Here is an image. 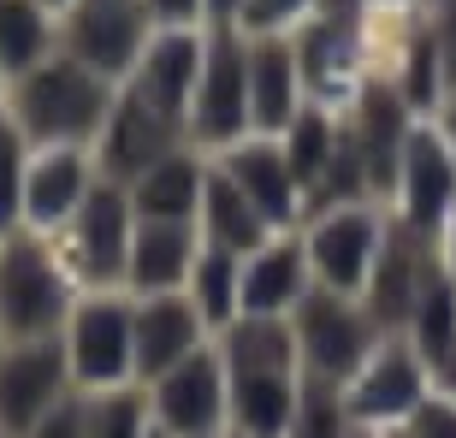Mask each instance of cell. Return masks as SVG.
Wrapping results in <instances>:
<instances>
[{"label": "cell", "mask_w": 456, "mask_h": 438, "mask_svg": "<svg viewBox=\"0 0 456 438\" xmlns=\"http://www.w3.org/2000/svg\"><path fill=\"white\" fill-rule=\"evenodd\" d=\"M113 101H118L113 77L77 66L71 53H53V60H42V66L18 71L12 84H6V101L0 107L18 118V131L30 136L36 149H53V142L95 149Z\"/></svg>", "instance_id": "1"}, {"label": "cell", "mask_w": 456, "mask_h": 438, "mask_svg": "<svg viewBox=\"0 0 456 438\" xmlns=\"http://www.w3.org/2000/svg\"><path fill=\"white\" fill-rule=\"evenodd\" d=\"M77 296H84V285L71 279L53 237L24 231V225L0 237V337L6 344L60 337Z\"/></svg>", "instance_id": "2"}, {"label": "cell", "mask_w": 456, "mask_h": 438, "mask_svg": "<svg viewBox=\"0 0 456 438\" xmlns=\"http://www.w3.org/2000/svg\"><path fill=\"white\" fill-rule=\"evenodd\" d=\"M60 344H66L77 391L136 385V296L131 290H84Z\"/></svg>", "instance_id": "3"}, {"label": "cell", "mask_w": 456, "mask_h": 438, "mask_svg": "<svg viewBox=\"0 0 456 438\" xmlns=\"http://www.w3.org/2000/svg\"><path fill=\"white\" fill-rule=\"evenodd\" d=\"M290 326H297L303 379H321V385H344V379L391 337L386 326L368 314L362 296H338V290H321V285L297 303Z\"/></svg>", "instance_id": "4"}, {"label": "cell", "mask_w": 456, "mask_h": 438, "mask_svg": "<svg viewBox=\"0 0 456 438\" xmlns=\"http://www.w3.org/2000/svg\"><path fill=\"white\" fill-rule=\"evenodd\" d=\"M255 131L249 118V36L237 24L208 30V60H202V84H196V101H190L184 136L202 154H225L232 142Z\"/></svg>", "instance_id": "5"}, {"label": "cell", "mask_w": 456, "mask_h": 438, "mask_svg": "<svg viewBox=\"0 0 456 438\" xmlns=\"http://www.w3.org/2000/svg\"><path fill=\"white\" fill-rule=\"evenodd\" d=\"M391 214L379 202H344V207H321L303 219V249L314 267V285L338 290V296H362L379 267L386 249Z\"/></svg>", "instance_id": "6"}, {"label": "cell", "mask_w": 456, "mask_h": 438, "mask_svg": "<svg viewBox=\"0 0 456 438\" xmlns=\"http://www.w3.org/2000/svg\"><path fill=\"white\" fill-rule=\"evenodd\" d=\"M338 391H344V409H350V421L362 433H397L433 397V368L415 355V344L403 332H391Z\"/></svg>", "instance_id": "7"}, {"label": "cell", "mask_w": 456, "mask_h": 438, "mask_svg": "<svg viewBox=\"0 0 456 438\" xmlns=\"http://www.w3.org/2000/svg\"><path fill=\"white\" fill-rule=\"evenodd\" d=\"M131 237H136V207L131 190L113 184L102 172V184L89 190V202L77 207L66 231L53 237L66 255L71 279L84 290H125V261H131Z\"/></svg>", "instance_id": "8"}, {"label": "cell", "mask_w": 456, "mask_h": 438, "mask_svg": "<svg viewBox=\"0 0 456 438\" xmlns=\"http://www.w3.org/2000/svg\"><path fill=\"white\" fill-rule=\"evenodd\" d=\"M149 415L172 438H232V373L220 344L184 355L178 368L149 379Z\"/></svg>", "instance_id": "9"}, {"label": "cell", "mask_w": 456, "mask_h": 438, "mask_svg": "<svg viewBox=\"0 0 456 438\" xmlns=\"http://www.w3.org/2000/svg\"><path fill=\"white\" fill-rule=\"evenodd\" d=\"M297 42V66H303L308 101L326 113H350L355 95L373 84L368 77V42H362V18L344 12H314L303 30H290Z\"/></svg>", "instance_id": "10"}, {"label": "cell", "mask_w": 456, "mask_h": 438, "mask_svg": "<svg viewBox=\"0 0 456 438\" xmlns=\"http://www.w3.org/2000/svg\"><path fill=\"white\" fill-rule=\"evenodd\" d=\"M154 18L142 0H77L60 18V53H71L77 66L102 71L113 84H125L136 66V53L149 48Z\"/></svg>", "instance_id": "11"}, {"label": "cell", "mask_w": 456, "mask_h": 438, "mask_svg": "<svg viewBox=\"0 0 456 438\" xmlns=\"http://www.w3.org/2000/svg\"><path fill=\"white\" fill-rule=\"evenodd\" d=\"M456 214V154L439 136V125H415L403 142V166L391 190V219L421 237H444Z\"/></svg>", "instance_id": "12"}, {"label": "cell", "mask_w": 456, "mask_h": 438, "mask_svg": "<svg viewBox=\"0 0 456 438\" xmlns=\"http://www.w3.org/2000/svg\"><path fill=\"white\" fill-rule=\"evenodd\" d=\"M71 361L60 337H24V344H0V426L24 438L53 403L71 397Z\"/></svg>", "instance_id": "13"}, {"label": "cell", "mask_w": 456, "mask_h": 438, "mask_svg": "<svg viewBox=\"0 0 456 438\" xmlns=\"http://www.w3.org/2000/svg\"><path fill=\"white\" fill-rule=\"evenodd\" d=\"M95 184H102V160H95V149H71V142L36 149L30 172H24V231L60 237L71 219H77V207L89 202Z\"/></svg>", "instance_id": "14"}, {"label": "cell", "mask_w": 456, "mask_h": 438, "mask_svg": "<svg viewBox=\"0 0 456 438\" xmlns=\"http://www.w3.org/2000/svg\"><path fill=\"white\" fill-rule=\"evenodd\" d=\"M202 60H208V24H196V30H154L149 48L136 53L125 89L136 101H149L154 113L184 125L190 101H196V84H202Z\"/></svg>", "instance_id": "15"}, {"label": "cell", "mask_w": 456, "mask_h": 438, "mask_svg": "<svg viewBox=\"0 0 456 438\" xmlns=\"http://www.w3.org/2000/svg\"><path fill=\"white\" fill-rule=\"evenodd\" d=\"M439 267H444L439 237H421V231H409V225L391 219L386 249H379V267H373L368 290H362L368 314L386 326V332H403L409 314H415V303H421V290L433 285V272H439Z\"/></svg>", "instance_id": "16"}, {"label": "cell", "mask_w": 456, "mask_h": 438, "mask_svg": "<svg viewBox=\"0 0 456 438\" xmlns=\"http://www.w3.org/2000/svg\"><path fill=\"white\" fill-rule=\"evenodd\" d=\"M214 160H220L225 178H232V184L243 190V196H249L261 214H267L273 231H303L308 196H303V184H297V172H290L285 142H279V136L249 131L243 142H232V149L214 154Z\"/></svg>", "instance_id": "17"}, {"label": "cell", "mask_w": 456, "mask_h": 438, "mask_svg": "<svg viewBox=\"0 0 456 438\" xmlns=\"http://www.w3.org/2000/svg\"><path fill=\"white\" fill-rule=\"evenodd\" d=\"M190 136L178 118L154 113L149 101H136L131 89L118 84V101L113 113H107L102 125V142H95V160H102V172L113 178V184H131V178H142V172L154 166V160H167L172 149H184Z\"/></svg>", "instance_id": "18"}, {"label": "cell", "mask_w": 456, "mask_h": 438, "mask_svg": "<svg viewBox=\"0 0 456 438\" xmlns=\"http://www.w3.org/2000/svg\"><path fill=\"white\" fill-rule=\"evenodd\" d=\"M214 326L202 320V308L184 290H160V296H136V385L160 379L167 368H178L184 355L208 350Z\"/></svg>", "instance_id": "19"}, {"label": "cell", "mask_w": 456, "mask_h": 438, "mask_svg": "<svg viewBox=\"0 0 456 438\" xmlns=\"http://www.w3.org/2000/svg\"><path fill=\"white\" fill-rule=\"evenodd\" d=\"M196 255H202V231H196V219H136L131 261H125V290H131V296L184 290Z\"/></svg>", "instance_id": "20"}, {"label": "cell", "mask_w": 456, "mask_h": 438, "mask_svg": "<svg viewBox=\"0 0 456 438\" xmlns=\"http://www.w3.org/2000/svg\"><path fill=\"white\" fill-rule=\"evenodd\" d=\"M249 36V30H243ZM308 107L303 66L290 36H249V118L261 136H285L290 118Z\"/></svg>", "instance_id": "21"}, {"label": "cell", "mask_w": 456, "mask_h": 438, "mask_svg": "<svg viewBox=\"0 0 456 438\" xmlns=\"http://www.w3.org/2000/svg\"><path fill=\"white\" fill-rule=\"evenodd\" d=\"M232 373V438H290L303 415V373L225 368Z\"/></svg>", "instance_id": "22"}, {"label": "cell", "mask_w": 456, "mask_h": 438, "mask_svg": "<svg viewBox=\"0 0 456 438\" xmlns=\"http://www.w3.org/2000/svg\"><path fill=\"white\" fill-rule=\"evenodd\" d=\"M308 290H314V267L303 231H279L255 255H243V314H297Z\"/></svg>", "instance_id": "23"}, {"label": "cell", "mask_w": 456, "mask_h": 438, "mask_svg": "<svg viewBox=\"0 0 456 438\" xmlns=\"http://www.w3.org/2000/svg\"><path fill=\"white\" fill-rule=\"evenodd\" d=\"M214 178V154H202L196 142L172 149L167 160H154L142 178H131V207L136 219H196L202 214V190Z\"/></svg>", "instance_id": "24"}, {"label": "cell", "mask_w": 456, "mask_h": 438, "mask_svg": "<svg viewBox=\"0 0 456 438\" xmlns=\"http://www.w3.org/2000/svg\"><path fill=\"white\" fill-rule=\"evenodd\" d=\"M196 231H202V243H214V249H232V255H255L267 237H279L267 225V214L243 196V190L232 184L220 172V160H214V178H208L202 190V214H196Z\"/></svg>", "instance_id": "25"}, {"label": "cell", "mask_w": 456, "mask_h": 438, "mask_svg": "<svg viewBox=\"0 0 456 438\" xmlns=\"http://www.w3.org/2000/svg\"><path fill=\"white\" fill-rule=\"evenodd\" d=\"M53 53H60V18L42 0H0V66H6V84L18 71L53 60Z\"/></svg>", "instance_id": "26"}, {"label": "cell", "mask_w": 456, "mask_h": 438, "mask_svg": "<svg viewBox=\"0 0 456 438\" xmlns=\"http://www.w3.org/2000/svg\"><path fill=\"white\" fill-rule=\"evenodd\" d=\"M184 296L196 308H202V320L214 326V337L225 332V326L243 314V255L232 249H214V243H202V255H196V267H190V285Z\"/></svg>", "instance_id": "27"}, {"label": "cell", "mask_w": 456, "mask_h": 438, "mask_svg": "<svg viewBox=\"0 0 456 438\" xmlns=\"http://www.w3.org/2000/svg\"><path fill=\"white\" fill-rule=\"evenodd\" d=\"M403 337L415 344V355H421L433 373L456 355V279H451V267L433 272V285L421 290V303H415V314H409Z\"/></svg>", "instance_id": "28"}, {"label": "cell", "mask_w": 456, "mask_h": 438, "mask_svg": "<svg viewBox=\"0 0 456 438\" xmlns=\"http://www.w3.org/2000/svg\"><path fill=\"white\" fill-rule=\"evenodd\" d=\"M338 131H344V113H326V107H314V101H308L303 113L290 118V131L279 136V142H285V160H290V172H297V184H303V196H314V184H321V172L332 166Z\"/></svg>", "instance_id": "29"}, {"label": "cell", "mask_w": 456, "mask_h": 438, "mask_svg": "<svg viewBox=\"0 0 456 438\" xmlns=\"http://www.w3.org/2000/svg\"><path fill=\"white\" fill-rule=\"evenodd\" d=\"M84 415H89V438H149L154 433L149 391L142 385L84 391Z\"/></svg>", "instance_id": "30"}, {"label": "cell", "mask_w": 456, "mask_h": 438, "mask_svg": "<svg viewBox=\"0 0 456 438\" xmlns=\"http://www.w3.org/2000/svg\"><path fill=\"white\" fill-rule=\"evenodd\" d=\"M30 154H36V142L0 107V237L24 225V172H30Z\"/></svg>", "instance_id": "31"}, {"label": "cell", "mask_w": 456, "mask_h": 438, "mask_svg": "<svg viewBox=\"0 0 456 438\" xmlns=\"http://www.w3.org/2000/svg\"><path fill=\"white\" fill-rule=\"evenodd\" d=\"M314 12H321V0H243L237 30H249V36H290V30H303Z\"/></svg>", "instance_id": "32"}, {"label": "cell", "mask_w": 456, "mask_h": 438, "mask_svg": "<svg viewBox=\"0 0 456 438\" xmlns=\"http://www.w3.org/2000/svg\"><path fill=\"white\" fill-rule=\"evenodd\" d=\"M397 438H456V397H444V391L433 385V397L415 409L409 426H397Z\"/></svg>", "instance_id": "33"}, {"label": "cell", "mask_w": 456, "mask_h": 438, "mask_svg": "<svg viewBox=\"0 0 456 438\" xmlns=\"http://www.w3.org/2000/svg\"><path fill=\"white\" fill-rule=\"evenodd\" d=\"M24 438H89V415H84V391H71L66 403H53Z\"/></svg>", "instance_id": "34"}, {"label": "cell", "mask_w": 456, "mask_h": 438, "mask_svg": "<svg viewBox=\"0 0 456 438\" xmlns=\"http://www.w3.org/2000/svg\"><path fill=\"white\" fill-rule=\"evenodd\" d=\"M154 18V30H196L208 24V0H142Z\"/></svg>", "instance_id": "35"}, {"label": "cell", "mask_w": 456, "mask_h": 438, "mask_svg": "<svg viewBox=\"0 0 456 438\" xmlns=\"http://www.w3.org/2000/svg\"><path fill=\"white\" fill-rule=\"evenodd\" d=\"M433 42H439L444 89H456V0H439V6H433Z\"/></svg>", "instance_id": "36"}, {"label": "cell", "mask_w": 456, "mask_h": 438, "mask_svg": "<svg viewBox=\"0 0 456 438\" xmlns=\"http://www.w3.org/2000/svg\"><path fill=\"white\" fill-rule=\"evenodd\" d=\"M243 18V0H208V30H220V24H237Z\"/></svg>", "instance_id": "37"}, {"label": "cell", "mask_w": 456, "mask_h": 438, "mask_svg": "<svg viewBox=\"0 0 456 438\" xmlns=\"http://www.w3.org/2000/svg\"><path fill=\"white\" fill-rule=\"evenodd\" d=\"M433 125H439V136L451 142V154H456V89L439 101V118H433Z\"/></svg>", "instance_id": "38"}, {"label": "cell", "mask_w": 456, "mask_h": 438, "mask_svg": "<svg viewBox=\"0 0 456 438\" xmlns=\"http://www.w3.org/2000/svg\"><path fill=\"white\" fill-rule=\"evenodd\" d=\"M439 255H444V267H451V279H456V214H451V225H444V237H439Z\"/></svg>", "instance_id": "39"}, {"label": "cell", "mask_w": 456, "mask_h": 438, "mask_svg": "<svg viewBox=\"0 0 456 438\" xmlns=\"http://www.w3.org/2000/svg\"><path fill=\"white\" fill-rule=\"evenodd\" d=\"M321 12H344V18H362V0H321Z\"/></svg>", "instance_id": "40"}, {"label": "cell", "mask_w": 456, "mask_h": 438, "mask_svg": "<svg viewBox=\"0 0 456 438\" xmlns=\"http://www.w3.org/2000/svg\"><path fill=\"white\" fill-rule=\"evenodd\" d=\"M42 6H48V12H53V18H66V12H71V6H77V0H42Z\"/></svg>", "instance_id": "41"}, {"label": "cell", "mask_w": 456, "mask_h": 438, "mask_svg": "<svg viewBox=\"0 0 456 438\" xmlns=\"http://www.w3.org/2000/svg\"><path fill=\"white\" fill-rule=\"evenodd\" d=\"M0 101H6V66H0Z\"/></svg>", "instance_id": "42"}, {"label": "cell", "mask_w": 456, "mask_h": 438, "mask_svg": "<svg viewBox=\"0 0 456 438\" xmlns=\"http://www.w3.org/2000/svg\"><path fill=\"white\" fill-rule=\"evenodd\" d=\"M350 438H379V433H362V426H355V433H350Z\"/></svg>", "instance_id": "43"}, {"label": "cell", "mask_w": 456, "mask_h": 438, "mask_svg": "<svg viewBox=\"0 0 456 438\" xmlns=\"http://www.w3.org/2000/svg\"><path fill=\"white\" fill-rule=\"evenodd\" d=\"M373 6H403V0H373Z\"/></svg>", "instance_id": "44"}, {"label": "cell", "mask_w": 456, "mask_h": 438, "mask_svg": "<svg viewBox=\"0 0 456 438\" xmlns=\"http://www.w3.org/2000/svg\"><path fill=\"white\" fill-rule=\"evenodd\" d=\"M149 438H172V433H160V426H154V433H149Z\"/></svg>", "instance_id": "45"}, {"label": "cell", "mask_w": 456, "mask_h": 438, "mask_svg": "<svg viewBox=\"0 0 456 438\" xmlns=\"http://www.w3.org/2000/svg\"><path fill=\"white\" fill-rule=\"evenodd\" d=\"M0 438H12V433H6V426H0Z\"/></svg>", "instance_id": "46"}, {"label": "cell", "mask_w": 456, "mask_h": 438, "mask_svg": "<svg viewBox=\"0 0 456 438\" xmlns=\"http://www.w3.org/2000/svg\"><path fill=\"white\" fill-rule=\"evenodd\" d=\"M0 344H6V337H0Z\"/></svg>", "instance_id": "47"}]
</instances>
